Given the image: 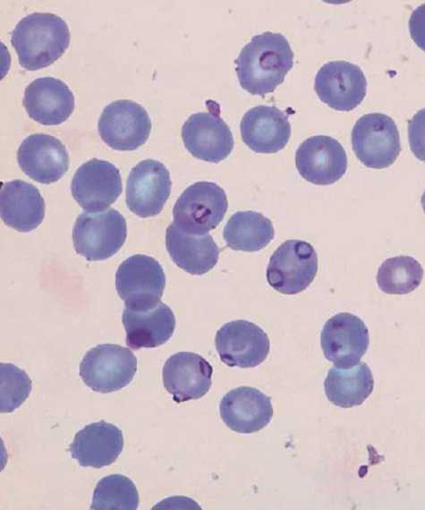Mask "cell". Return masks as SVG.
Segmentation results:
<instances>
[{
    "label": "cell",
    "instance_id": "obj_1",
    "mask_svg": "<svg viewBox=\"0 0 425 510\" xmlns=\"http://www.w3.org/2000/svg\"><path fill=\"white\" fill-rule=\"evenodd\" d=\"M234 63L241 87L263 96L284 81L293 65V53L285 36L266 31L252 37Z\"/></svg>",
    "mask_w": 425,
    "mask_h": 510
},
{
    "label": "cell",
    "instance_id": "obj_5",
    "mask_svg": "<svg viewBox=\"0 0 425 510\" xmlns=\"http://www.w3.org/2000/svg\"><path fill=\"white\" fill-rule=\"evenodd\" d=\"M137 358L126 347L102 344L89 350L80 363V377L95 392L118 391L133 379Z\"/></svg>",
    "mask_w": 425,
    "mask_h": 510
},
{
    "label": "cell",
    "instance_id": "obj_30",
    "mask_svg": "<svg viewBox=\"0 0 425 510\" xmlns=\"http://www.w3.org/2000/svg\"><path fill=\"white\" fill-rule=\"evenodd\" d=\"M32 381L21 369L12 363H0V412L15 411L28 398Z\"/></svg>",
    "mask_w": 425,
    "mask_h": 510
},
{
    "label": "cell",
    "instance_id": "obj_3",
    "mask_svg": "<svg viewBox=\"0 0 425 510\" xmlns=\"http://www.w3.org/2000/svg\"><path fill=\"white\" fill-rule=\"evenodd\" d=\"M227 208L223 188L212 182H197L177 199L173 208V223L186 234L204 235L220 224Z\"/></svg>",
    "mask_w": 425,
    "mask_h": 510
},
{
    "label": "cell",
    "instance_id": "obj_2",
    "mask_svg": "<svg viewBox=\"0 0 425 510\" xmlns=\"http://www.w3.org/2000/svg\"><path fill=\"white\" fill-rule=\"evenodd\" d=\"M20 64L34 71L57 60L70 44L66 22L50 13H32L23 17L11 33Z\"/></svg>",
    "mask_w": 425,
    "mask_h": 510
},
{
    "label": "cell",
    "instance_id": "obj_28",
    "mask_svg": "<svg viewBox=\"0 0 425 510\" xmlns=\"http://www.w3.org/2000/svg\"><path fill=\"white\" fill-rule=\"evenodd\" d=\"M423 269L420 262L410 256L387 259L378 268L377 283L388 294H406L421 284Z\"/></svg>",
    "mask_w": 425,
    "mask_h": 510
},
{
    "label": "cell",
    "instance_id": "obj_22",
    "mask_svg": "<svg viewBox=\"0 0 425 510\" xmlns=\"http://www.w3.org/2000/svg\"><path fill=\"white\" fill-rule=\"evenodd\" d=\"M123 448V436L115 425L100 421L86 425L69 446L81 466L102 468L113 463Z\"/></svg>",
    "mask_w": 425,
    "mask_h": 510
},
{
    "label": "cell",
    "instance_id": "obj_18",
    "mask_svg": "<svg viewBox=\"0 0 425 510\" xmlns=\"http://www.w3.org/2000/svg\"><path fill=\"white\" fill-rule=\"evenodd\" d=\"M212 374L213 368L208 361L191 352L171 355L162 370L164 387L176 403L205 395L211 387Z\"/></svg>",
    "mask_w": 425,
    "mask_h": 510
},
{
    "label": "cell",
    "instance_id": "obj_11",
    "mask_svg": "<svg viewBox=\"0 0 425 510\" xmlns=\"http://www.w3.org/2000/svg\"><path fill=\"white\" fill-rule=\"evenodd\" d=\"M215 345L220 360L225 365L243 369L261 364L270 348L265 331L244 319L224 324L216 333Z\"/></svg>",
    "mask_w": 425,
    "mask_h": 510
},
{
    "label": "cell",
    "instance_id": "obj_27",
    "mask_svg": "<svg viewBox=\"0 0 425 510\" xmlns=\"http://www.w3.org/2000/svg\"><path fill=\"white\" fill-rule=\"evenodd\" d=\"M274 235L270 219L251 210L234 213L223 230L226 245L234 251H259L273 240Z\"/></svg>",
    "mask_w": 425,
    "mask_h": 510
},
{
    "label": "cell",
    "instance_id": "obj_13",
    "mask_svg": "<svg viewBox=\"0 0 425 510\" xmlns=\"http://www.w3.org/2000/svg\"><path fill=\"white\" fill-rule=\"evenodd\" d=\"M314 89L319 99L337 111H351L363 100L367 81L361 69L350 62L331 61L315 76Z\"/></svg>",
    "mask_w": 425,
    "mask_h": 510
},
{
    "label": "cell",
    "instance_id": "obj_23",
    "mask_svg": "<svg viewBox=\"0 0 425 510\" xmlns=\"http://www.w3.org/2000/svg\"><path fill=\"white\" fill-rule=\"evenodd\" d=\"M0 211L6 225L19 232H30L44 219L45 201L36 186L13 180L1 186Z\"/></svg>",
    "mask_w": 425,
    "mask_h": 510
},
{
    "label": "cell",
    "instance_id": "obj_8",
    "mask_svg": "<svg viewBox=\"0 0 425 510\" xmlns=\"http://www.w3.org/2000/svg\"><path fill=\"white\" fill-rule=\"evenodd\" d=\"M318 255L313 246L302 240H287L270 257L266 276L269 285L284 294L305 290L318 271Z\"/></svg>",
    "mask_w": 425,
    "mask_h": 510
},
{
    "label": "cell",
    "instance_id": "obj_17",
    "mask_svg": "<svg viewBox=\"0 0 425 510\" xmlns=\"http://www.w3.org/2000/svg\"><path fill=\"white\" fill-rule=\"evenodd\" d=\"M17 161L20 168L30 179L48 184L58 181L67 172L69 154L57 138L34 133L20 144Z\"/></svg>",
    "mask_w": 425,
    "mask_h": 510
},
{
    "label": "cell",
    "instance_id": "obj_6",
    "mask_svg": "<svg viewBox=\"0 0 425 510\" xmlns=\"http://www.w3.org/2000/svg\"><path fill=\"white\" fill-rule=\"evenodd\" d=\"M166 276L152 257L136 254L127 258L115 273V288L125 308L147 310L156 307L163 295Z\"/></svg>",
    "mask_w": 425,
    "mask_h": 510
},
{
    "label": "cell",
    "instance_id": "obj_24",
    "mask_svg": "<svg viewBox=\"0 0 425 510\" xmlns=\"http://www.w3.org/2000/svg\"><path fill=\"white\" fill-rule=\"evenodd\" d=\"M122 322L126 344L132 350L159 346L171 338L175 328L174 312L162 302L147 310L124 308Z\"/></svg>",
    "mask_w": 425,
    "mask_h": 510
},
{
    "label": "cell",
    "instance_id": "obj_20",
    "mask_svg": "<svg viewBox=\"0 0 425 510\" xmlns=\"http://www.w3.org/2000/svg\"><path fill=\"white\" fill-rule=\"evenodd\" d=\"M243 142L257 153H276L291 136L288 117L274 106H257L248 110L240 123Z\"/></svg>",
    "mask_w": 425,
    "mask_h": 510
},
{
    "label": "cell",
    "instance_id": "obj_10",
    "mask_svg": "<svg viewBox=\"0 0 425 510\" xmlns=\"http://www.w3.org/2000/svg\"><path fill=\"white\" fill-rule=\"evenodd\" d=\"M370 344L369 330L356 315L340 312L323 326L320 345L325 358L337 368L348 369L360 362Z\"/></svg>",
    "mask_w": 425,
    "mask_h": 510
},
{
    "label": "cell",
    "instance_id": "obj_4",
    "mask_svg": "<svg viewBox=\"0 0 425 510\" xmlns=\"http://www.w3.org/2000/svg\"><path fill=\"white\" fill-rule=\"evenodd\" d=\"M127 226L116 209L83 212L72 229L75 251L89 261L104 260L115 255L125 242Z\"/></svg>",
    "mask_w": 425,
    "mask_h": 510
},
{
    "label": "cell",
    "instance_id": "obj_19",
    "mask_svg": "<svg viewBox=\"0 0 425 510\" xmlns=\"http://www.w3.org/2000/svg\"><path fill=\"white\" fill-rule=\"evenodd\" d=\"M220 417L234 432L250 434L265 428L273 416L270 398L251 387H238L221 399Z\"/></svg>",
    "mask_w": 425,
    "mask_h": 510
},
{
    "label": "cell",
    "instance_id": "obj_12",
    "mask_svg": "<svg viewBox=\"0 0 425 510\" xmlns=\"http://www.w3.org/2000/svg\"><path fill=\"white\" fill-rule=\"evenodd\" d=\"M170 173L163 163L145 159L131 171L126 183L128 208L140 217L161 212L171 191Z\"/></svg>",
    "mask_w": 425,
    "mask_h": 510
},
{
    "label": "cell",
    "instance_id": "obj_9",
    "mask_svg": "<svg viewBox=\"0 0 425 510\" xmlns=\"http://www.w3.org/2000/svg\"><path fill=\"white\" fill-rule=\"evenodd\" d=\"M98 129L103 141L110 148L134 150L143 145L151 131V121L140 104L120 99L108 104L102 111Z\"/></svg>",
    "mask_w": 425,
    "mask_h": 510
},
{
    "label": "cell",
    "instance_id": "obj_29",
    "mask_svg": "<svg viewBox=\"0 0 425 510\" xmlns=\"http://www.w3.org/2000/svg\"><path fill=\"white\" fill-rule=\"evenodd\" d=\"M139 493L133 481L122 474H111L102 478L92 496L93 510H136Z\"/></svg>",
    "mask_w": 425,
    "mask_h": 510
},
{
    "label": "cell",
    "instance_id": "obj_25",
    "mask_svg": "<svg viewBox=\"0 0 425 510\" xmlns=\"http://www.w3.org/2000/svg\"><path fill=\"white\" fill-rule=\"evenodd\" d=\"M166 247L173 261L191 275L208 272L219 258V249L210 234H189L174 223L166 228Z\"/></svg>",
    "mask_w": 425,
    "mask_h": 510
},
{
    "label": "cell",
    "instance_id": "obj_16",
    "mask_svg": "<svg viewBox=\"0 0 425 510\" xmlns=\"http://www.w3.org/2000/svg\"><path fill=\"white\" fill-rule=\"evenodd\" d=\"M186 149L195 157L211 163L225 159L233 150L229 126L217 112H199L188 117L182 127Z\"/></svg>",
    "mask_w": 425,
    "mask_h": 510
},
{
    "label": "cell",
    "instance_id": "obj_21",
    "mask_svg": "<svg viewBox=\"0 0 425 510\" xmlns=\"http://www.w3.org/2000/svg\"><path fill=\"white\" fill-rule=\"evenodd\" d=\"M23 106L30 118L44 125H57L70 117L74 97L70 88L54 77H41L25 89Z\"/></svg>",
    "mask_w": 425,
    "mask_h": 510
},
{
    "label": "cell",
    "instance_id": "obj_7",
    "mask_svg": "<svg viewBox=\"0 0 425 510\" xmlns=\"http://www.w3.org/2000/svg\"><path fill=\"white\" fill-rule=\"evenodd\" d=\"M352 147L358 159L367 167H388L401 151L395 123L381 113L361 116L352 130Z\"/></svg>",
    "mask_w": 425,
    "mask_h": 510
},
{
    "label": "cell",
    "instance_id": "obj_14",
    "mask_svg": "<svg viewBox=\"0 0 425 510\" xmlns=\"http://www.w3.org/2000/svg\"><path fill=\"white\" fill-rule=\"evenodd\" d=\"M71 191L73 199L83 209L89 212L103 210L122 193L120 172L108 161L92 158L76 170Z\"/></svg>",
    "mask_w": 425,
    "mask_h": 510
},
{
    "label": "cell",
    "instance_id": "obj_26",
    "mask_svg": "<svg viewBox=\"0 0 425 510\" xmlns=\"http://www.w3.org/2000/svg\"><path fill=\"white\" fill-rule=\"evenodd\" d=\"M373 388L372 372L364 362L348 369L332 367L324 381V390L328 401L342 408L362 404Z\"/></svg>",
    "mask_w": 425,
    "mask_h": 510
},
{
    "label": "cell",
    "instance_id": "obj_15",
    "mask_svg": "<svg viewBox=\"0 0 425 510\" xmlns=\"http://www.w3.org/2000/svg\"><path fill=\"white\" fill-rule=\"evenodd\" d=\"M295 164L306 181L328 185L345 174L347 156L341 143L333 137L316 135L301 143L295 153Z\"/></svg>",
    "mask_w": 425,
    "mask_h": 510
}]
</instances>
